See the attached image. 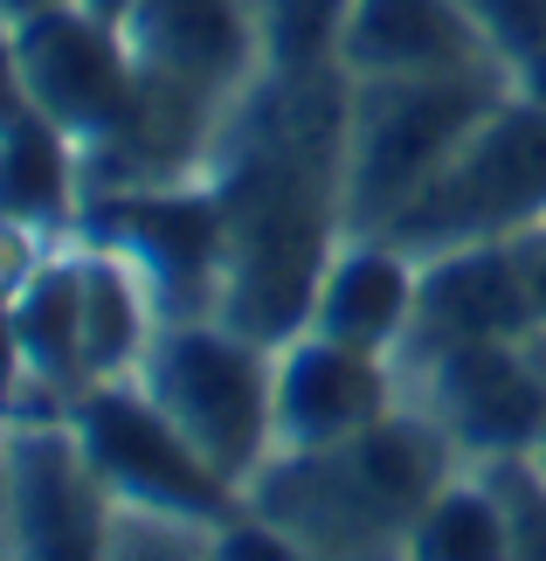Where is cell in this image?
<instances>
[{
    "instance_id": "obj_1",
    "label": "cell",
    "mask_w": 546,
    "mask_h": 561,
    "mask_svg": "<svg viewBox=\"0 0 546 561\" xmlns=\"http://www.w3.org/2000/svg\"><path fill=\"white\" fill-rule=\"evenodd\" d=\"M456 465L464 458L429 423V409L402 402L339 444L277 450L243 500L298 554H408L415 520Z\"/></svg>"
},
{
    "instance_id": "obj_2",
    "label": "cell",
    "mask_w": 546,
    "mask_h": 561,
    "mask_svg": "<svg viewBox=\"0 0 546 561\" xmlns=\"http://www.w3.org/2000/svg\"><path fill=\"white\" fill-rule=\"evenodd\" d=\"M70 423L112 492V554H214L222 527L243 513V485H229L187 430L146 396L139 375L91 381L70 402Z\"/></svg>"
},
{
    "instance_id": "obj_3",
    "label": "cell",
    "mask_w": 546,
    "mask_h": 561,
    "mask_svg": "<svg viewBox=\"0 0 546 561\" xmlns=\"http://www.w3.org/2000/svg\"><path fill=\"white\" fill-rule=\"evenodd\" d=\"M519 91L506 62L429 77H353L346 91V236L395 229V215L456 160L477 125Z\"/></svg>"
},
{
    "instance_id": "obj_4",
    "label": "cell",
    "mask_w": 546,
    "mask_h": 561,
    "mask_svg": "<svg viewBox=\"0 0 546 561\" xmlns=\"http://www.w3.org/2000/svg\"><path fill=\"white\" fill-rule=\"evenodd\" d=\"M146 396L187 430V444L243 485L277 458V347L229 319H160L139 360Z\"/></svg>"
},
{
    "instance_id": "obj_5",
    "label": "cell",
    "mask_w": 546,
    "mask_h": 561,
    "mask_svg": "<svg viewBox=\"0 0 546 561\" xmlns=\"http://www.w3.org/2000/svg\"><path fill=\"white\" fill-rule=\"evenodd\" d=\"M546 229V98L519 91L456 146V160L395 215V243L415 256L464 243H519Z\"/></svg>"
},
{
    "instance_id": "obj_6",
    "label": "cell",
    "mask_w": 546,
    "mask_h": 561,
    "mask_svg": "<svg viewBox=\"0 0 546 561\" xmlns=\"http://www.w3.org/2000/svg\"><path fill=\"white\" fill-rule=\"evenodd\" d=\"M77 236L125 256L160 319H201L222 306V194L208 174L91 187Z\"/></svg>"
},
{
    "instance_id": "obj_7",
    "label": "cell",
    "mask_w": 546,
    "mask_h": 561,
    "mask_svg": "<svg viewBox=\"0 0 546 561\" xmlns=\"http://www.w3.org/2000/svg\"><path fill=\"white\" fill-rule=\"evenodd\" d=\"M8 56H14V91L35 98L83 146V160L112 153L132 133L139 62L118 21H97L77 0H49V8L8 21Z\"/></svg>"
},
{
    "instance_id": "obj_8",
    "label": "cell",
    "mask_w": 546,
    "mask_h": 561,
    "mask_svg": "<svg viewBox=\"0 0 546 561\" xmlns=\"http://www.w3.org/2000/svg\"><path fill=\"white\" fill-rule=\"evenodd\" d=\"M408 402L450 437L464 465L533 458L546 430V354L539 340H471L429 360H408Z\"/></svg>"
},
{
    "instance_id": "obj_9",
    "label": "cell",
    "mask_w": 546,
    "mask_h": 561,
    "mask_svg": "<svg viewBox=\"0 0 546 561\" xmlns=\"http://www.w3.org/2000/svg\"><path fill=\"white\" fill-rule=\"evenodd\" d=\"M112 492L83 450L70 409L8 423V554L91 561L112 554Z\"/></svg>"
},
{
    "instance_id": "obj_10",
    "label": "cell",
    "mask_w": 546,
    "mask_h": 561,
    "mask_svg": "<svg viewBox=\"0 0 546 561\" xmlns=\"http://www.w3.org/2000/svg\"><path fill=\"white\" fill-rule=\"evenodd\" d=\"M539 298H533V236L519 243H464L422 256L415 327L402 340V368L471 340H533Z\"/></svg>"
},
{
    "instance_id": "obj_11",
    "label": "cell",
    "mask_w": 546,
    "mask_h": 561,
    "mask_svg": "<svg viewBox=\"0 0 546 561\" xmlns=\"http://www.w3.org/2000/svg\"><path fill=\"white\" fill-rule=\"evenodd\" d=\"M408 402L395 354L346 347L333 333H298L277 347V450H318L381 423Z\"/></svg>"
},
{
    "instance_id": "obj_12",
    "label": "cell",
    "mask_w": 546,
    "mask_h": 561,
    "mask_svg": "<svg viewBox=\"0 0 546 561\" xmlns=\"http://www.w3.org/2000/svg\"><path fill=\"white\" fill-rule=\"evenodd\" d=\"M415 291H422V256L395 243L387 229H360L325 264L304 333H333L346 347H374L402 360V340L415 327Z\"/></svg>"
},
{
    "instance_id": "obj_13",
    "label": "cell",
    "mask_w": 546,
    "mask_h": 561,
    "mask_svg": "<svg viewBox=\"0 0 546 561\" xmlns=\"http://www.w3.org/2000/svg\"><path fill=\"white\" fill-rule=\"evenodd\" d=\"M498 62L477 35L464 0H353L339 42L346 77H429V70H471Z\"/></svg>"
},
{
    "instance_id": "obj_14",
    "label": "cell",
    "mask_w": 546,
    "mask_h": 561,
    "mask_svg": "<svg viewBox=\"0 0 546 561\" xmlns=\"http://www.w3.org/2000/svg\"><path fill=\"white\" fill-rule=\"evenodd\" d=\"M0 194L8 222L35 236H77L91 202V160L35 98H8V139H0Z\"/></svg>"
},
{
    "instance_id": "obj_15",
    "label": "cell",
    "mask_w": 546,
    "mask_h": 561,
    "mask_svg": "<svg viewBox=\"0 0 546 561\" xmlns=\"http://www.w3.org/2000/svg\"><path fill=\"white\" fill-rule=\"evenodd\" d=\"M408 554L422 561H498L512 554V520L498 500V479L485 465H456L443 492L422 506V520L408 534Z\"/></svg>"
},
{
    "instance_id": "obj_16",
    "label": "cell",
    "mask_w": 546,
    "mask_h": 561,
    "mask_svg": "<svg viewBox=\"0 0 546 561\" xmlns=\"http://www.w3.org/2000/svg\"><path fill=\"white\" fill-rule=\"evenodd\" d=\"M346 14H353V0H256V21H264V77L339 70Z\"/></svg>"
},
{
    "instance_id": "obj_17",
    "label": "cell",
    "mask_w": 546,
    "mask_h": 561,
    "mask_svg": "<svg viewBox=\"0 0 546 561\" xmlns=\"http://www.w3.org/2000/svg\"><path fill=\"white\" fill-rule=\"evenodd\" d=\"M464 14L477 21V35L491 42V56L519 83H533L546 70V0H464Z\"/></svg>"
},
{
    "instance_id": "obj_18",
    "label": "cell",
    "mask_w": 546,
    "mask_h": 561,
    "mask_svg": "<svg viewBox=\"0 0 546 561\" xmlns=\"http://www.w3.org/2000/svg\"><path fill=\"white\" fill-rule=\"evenodd\" d=\"M533 298H539V327H546V229L533 236Z\"/></svg>"
},
{
    "instance_id": "obj_19",
    "label": "cell",
    "mask_w": 546,
    "mask_h": 561,
    "mask_svg": "<svg viewBox=\"0 0 546 561\" xmlns=\"http://www.w3.org/2000/svg\"><path fill=\"white\" fill-rule=\"evenodd\" d=\"M77 8H91L97 21H118V28H125V14H132L139 0H77Z\"/></svg>"
},
{
    "instance_id": "obj_20",
    "label": "cell",
    "mask_w": 546,
    "mask_h": 561,
    "mask_svg": "<svg viewBox=\"0 0 546 561\" xmlns=\"http://www.w3.org/2000/svg\"><path fill=\"white\" fill-rule=\"evenodd\" d=\"M35 8H49V0H8V21L14 14H35Z\"/></svg>"
},
{
    "instance_id": "obj_21",
    "label": "cell",
    "mask_w": 546,
    "mask_h": 561,
    "mask_svg": "<svg viewBox=\"0 0 546 561\" xmlns=\"http://www.w3.org/2000/svg\"><path fill=\"white\" fill-rule=\"evenodd\" d=\"M533 465H539V471H546V430H539V444H533Z\"/></svg>"
},
{
    "instance_id": "obj_22",
    "label": "cell",
    "mask_w": 546,
    "mask_h": 561,
    "mask_svg": "<svg viewBox=\"0 0 546 561\" xmlns=\"http://www.w3.org/2000/svg\"><path fill=\"white\" fill-rule=\"evenodd\" d=\"M526 91H539V98H546V70H539V77H533V83H526Z\"/></svg>"
}]
</instances>
